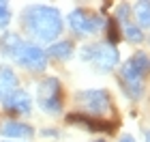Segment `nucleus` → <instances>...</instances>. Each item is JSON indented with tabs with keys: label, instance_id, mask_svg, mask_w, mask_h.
I'll return each instance as SVG.
<instances>
[{
	"label": "nucleus",
	"instance_id": "423d86ee",
	"mask_svg": "<svg viewBox=\"0 0 150 142\" xmlns=\"http://www.w3.org/2000/svg\"><path fill=\"white\" fill-rule=\"evenodd\" d=\"M77 101L81 103L86 112L94 114V116H101L110 110V93L105 88H88L77 93Z\"/></svg>",
	"mask_w": 150,
	"mask_h": 142
},
{
	"label": "nucleus",
	"instance_id": "2eb2a0df",
	"mask_svg": "<svg viewBox=\"0 0 150 142\" xmlns=\"http://www.w3.org/2000/svg\"><path fill=\"white\" fill-rule=\"evenodd\" d=\"M122 32H125V39L131 43H142L144 41V32H142L139 26H133L131 22H129L127 26H122Z\"/></svg>",
	"mask_w": 150,
	"mask_h": 142
},
{
	"label": "nucleus",
	"instance_id": "dca6fc26",
	"mask_svg": "<svg viewBox=\"0 0 150 142\" xmlns=\"http://www.w3.org/2000/svg\"><path fill=\"white\" fill-rule=\"evenodd\" d=\"M105 26H107V39H110L107 43H110V45H116V43H118V39H120L116 19H110V22H105Z\"/></svg>",
	"mask_w": 150,
	"mask_h": 142
},
{
	"label": "nucleus",
	"instance_id": "f03ea898",
	"mask_svg": "<svg viewBox=\"0 0 150 142\" xmlns=\"http://www.w3.org/2000/svg\"><path fill=\"white\" fill-rule=\"evenodd\" d=\"M0 54L13 58L19 67L30 71H43L47 67V54L32 41H24L15 32H4L0 37Z\"/></svg>",
	"mask_w": 150,
	"mask_h": 142
},
{
	"label": "nucleus",
	"instance_id": "4be33fe9",
	"mask_svg": "<svg viewBox=\"0 0 150 142\" xmlns=\"http://www.w3.org/2000/svg\"><path fill=\"white\" fill-rule=\"evenodd\" d=\"M94 142H105V140H94Z\"/></svg>",
	"mask_w": 150,
	"mask_h": 142
},
{
	"label": "nucleus",
	"instance_id": "4468645a",
	"mask_svg": "<svg viewBox=\"0 0 150 142\" xmlns=\"http://www.w3.org/2000/svg\"><path fill=\"white\" fill-rule=\"evenodd\" d=\"M133 11L142 28H150V2H135Z\"/></svg>",
	"mask_w": 150,
	"mask_h": 142
},
{
	"label": "nucleus",
	"instance_id": "7ed1b4c3",
	"mask_svg": "<svg viewBox=\"0 0 150 142\" xmlns=\"http://www.w3.org/2000/svg\"><path fill=\"white\" fill-rule=\"evenodd\" d=\"M81 60H88L97 67L99 71H112L120 60V54L116 50V45L110 43H97V45H84L79 52Z\"/></svg>",
	"mask_w": 150,
	"mask_h": 142
},
{
	"label": "nucleus",
	"instance_id": "f257e3e1",
	"mask_svg": "<svg viewBox=\"0 0 150 142\" xmlns=\"http://www.w3.org/2000/svg\"><path fill=\"white\" fill-rule=\"evenodd\" d=\"M22 26L37 41L47 43V41H54L62 32V17H60L58 9H54L50 4H32L24 11Z\"/></svg>",
	"mask_w": 150,
	"mask_h": 142
},
{
	"label": "nucleus",
	"instance_id": "aec40b11",
	"mask_svg": "<svg viewBox=\"0 0 150 142\" xmlns=\"http://www.w3.org/2000/svg\"><path fill=\"white\" fill-rule=\"evenodd\" d=\"M144 136H146V142H150V129H146V133H144Z\"/></svg>",
	"mask_w": 150,
	"mask_h": 142
},
{
	"label": "nucleus",
	"instance_id": "f8f14e48",
	"mask_svg": "<svg viewBox=\"0 0 150 142\" xmlns=\"http://www.w3.org/2000/svg\"><path fill=\"white\" fill-rule=\"evenodd\" d=\"M73 52H75V47H73L71 41H56V43H52L47 47L45 54H50V56L56 58V60H69L73 56Z\"/></svg>",
	"mask_w": 150,
	"mask_h": 142
},
{
	"label": "nucleus",
	"instance_id": "9b49d317",
	"mask_svg": "<svg viewBox=\"0 0 150 142\" xmlns=\"http://www.w3.org/2000/svg\"><path fill=\"white\" fill-rule=\"evenodd\" d=\"M19 88V80L11 67H0V103Z\"/></svg>",
	"mask_w": 150,
	"mask_h": 142
},
{
	"label": "nucleus",
	"instance_id": "9d476101",
	"mask_svg": "<svg viewBox=\"0 0 150 142\" xmlns=\"http://www.w3.org/2000/svg\"><path fill=\"white\" fill-rule=\"evenodd\" d=\"M0 136H4L6 140H26L35 136V127L28 123H19V121H6L0 127Z\"/></svg>",
	"mask_w": 150,
	"mask_h": 142
},
{
	"label": "nucleus",
	"instance_id": "0eeeda50",
	"mask_svg": "<svg viewBox=\"0 0 150 142\" xmlns=\"http://www.w3.org/2000/svg\"><path fill=\"white\" fill-rule=\"evenodd\" d=\"M120 80H122V84H125L129 97H133V99L142 97V91H144V76H142L129 60L120 67Z\"/></svg>",
	"mask_w": 150,
	"mask_h": 142
},
{
	"label": "nucleus",
	"instance_id": "a211bd4d",
	"mask_svg": "<svg viewBox=\"0 0 150 142\" xmlns=\"http://www.w3.org/2000/svg\"><path fill=\"white\" fill-rule=\"evenodd\" d=\"M118 142H137V140H135L133 136H122V138H120Z\"/></svg>",
	"mask_w": 150,
	"mask_h": 142
},
{
	"label": "nucleus",
	"instance_id": "6ab92c4d",
	"mask_svg": "<svg viewBox=\"0 0 150 142\" xmlns=\"http://www.w3.org/2000/svg\"><path fill=\"white\" fill-rule=\"evenodd\" d=\"M56 129H43V136H56Z\"/></svg>",
	"mask_w": 150,
	"mask_h": 142
},
{
	"label": "nucleus",
	"instance_id": "39448f33",
	"mask_svg": "<svg viewBox=\"0 0 150 142\" xmlns=\"http://www.w3.org/2000/svg\"><path fill=\"white\" fill-rule=\"evenodd\" d=\"M69 26L75 35H97V32L103 30L105 19L101 15H94V13H86L81 9H75L69 13Z\"/></svg>",
	"mask_w": 150,
	"mask_h": 142
},
{
	"label": "nucleus",
	"instance_id": "412c9836",
	"mask_svg": "<svg viewBox=\"0 0 150 142\" xmlns=\"http://www.w3.org/2000/svg\"><path fill=\"white\" fill-rule=\"evenodd\" d=\"M2 142H15V140H2Z\"/></svg>",
	"mask_w": 150,
	"mask_h": 142
},
{
	"label": "nucleus",
	"instance_id": "f3484780",
	"mask_svg": "<svg viewBox=\"0 0 150 142\" xmlns=\"http://www.w3.org/2000/svg\"><path fill=\"white\" fill-rule=\"evenodd\" d=\"M11 22V6L6 2H0V28H6Z\"/></svg>",
	"mask_w": 150,
	"mask_h": 142
},
{
	"label": "nucleus",
	"instance_id": "20e7f679",
	"mask_svg": "<svg viewBox=\"0 0 150 142\" xmlns=\"http://www.w3.org/2000/svg\"><path fill=\"white\" fill-rule=\"evenodd\" d=\"M37 103L47 114H60L62 110V86L58 78H45L37 86Z\"/></svg>",
	"mask_w": 150,
	"mask_h": 142
},
{
	"label": "nucleus",
	"instance_id": "6e6552de",
	"mask_svg": "<svg viewBox=\"0 0 150 142\" xmlns=\"http://www.w3.org/2000/svg\"><path fill=\"white\" fill-rule=\"evenodd\" d=\"M67 123L69 125H79V127H84L88 131H101V133H107V131L116 129V123H112V121L84 116V114H69V116H67Z\"/></svg>",
	"mask_w": 150,
	"mask_h": 142
},
{
	"label": "nucleus",
	"instance_id": "ddd939ff",
	"mask_svg": "<svg viewBox=\"0 0 150 142\" xmlns=\"http://www.w3.org/2000/svg\"><path fill=\"white\" fill-rule=\"evenodd\" d=\"M129 63H131L142 76H148V73H150V56L146 52H135L133 56L129 58Z\"/></svg>",
	"mask_w": 150,
	"mask_h": 142
},
{
	"label": "nucleus",
	"instance_id": "1a4fd4ad",
	"mask_svg": "<svg viewBox=\"0 0 150 142\" xmlns=\"http://www.w3.org/2000/svg\"><path fill=\"white\" fill-rule=\"evenodd\" d=\"M2 108L11 114H28L32 110V99L26 91L17 88L15 93H11L9 97L2 101Z\"/></svg>",
	"mask_w": 150,
	"mask_h": 142
}]
</instances>
